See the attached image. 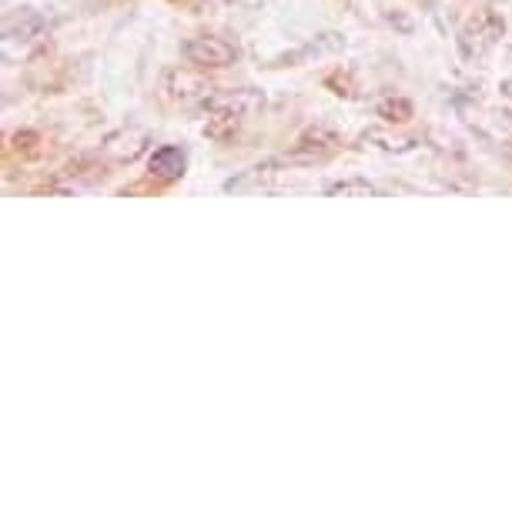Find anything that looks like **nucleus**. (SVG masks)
Listing matches in <instances>:
<instances>
[{
  "label": "nucleus",
  "mask_w": 512,
  "mask_h": 512,
  "mask_svg": "<svg viewBox=\"0 0 512 512\" xmlns=\"http://www.w3.org/2000/svg\"><path fill=\"white\" fill-rule=\"evenodd\" d=\"M262 104H265L262 91H255V88L211 94V98H205V108H208L205 134L208 138H228L231 131L241 128V121L251 118L255 111H262Z\"/></svg>",
  "instance_id": "f257e3e1"
},
{
  "label": "nucleus",
  "mask_w": 512,
  "mask_h": 512,
  "mask_svg": "<svg viewBox=\"0 0 512 512\" xmlns=\"http://www.w3.org/2000/svg\"><path fill=\"white\" fill-rule=\"evenodd\" d=\"M181 57L195 67H228V64H235L238 51L228 41H221V37L201 34V37H188V41L181 44Z\"/></svg>",
  "instance_id": "f03ea898"
},
{
  "label": "nucleus",
  "mask_w": 512,
  "mask_h": 512,
  "mask_svg": "<svg viewBox=\"0 0 512 512\" xmlns=\"http://www.w3.org/2000/svg\"><path fill=\"white\" fill-rule=\"evenodd\" d=\"M164 91L171 94L175 101H195V98H211V84L205 81L201 74H191V71H168L164 77Z\"/></svg>",
  "instance_id": "7ed1b4c3"
},
{
  "label": "nucleus",
  "mask_w": 512,
  "mask_h": 512,
  "mask_svg": "<svg viewBox=\"0 0 512 512\" xmlns=\"http://www.w3.org/2000/svg\"><path fill=\"white\" fill-rule=\"evenodd\" d=\"M338 134L332 131V128H322V124H318V128H312L305 134L302 141H298V148H295V154L292 158H302V161H322L325 154H332L335 148H338Z\"/></svg>",
  "instance_id": "20e7f679"
},
{
  "label": "nucleus",
  "mask_w": 512,
  "mask_h": 512,
  "mask_svg": "<svg viewBox=\"0 0 512 512\" xmlns=\"http://www.w3.org/2000/svg\"><path fill=\"white\" fill-rule=\"evenodd\" d=\"M151 175L161 181H175L185 175V151L175 148V144H164L151 154Z\"/></svg>",
  "instance_id": "39448f33"
},
{
  "label": "nucleus",
  "mask_w": 512,
  "mask_h": 512,
  "mask_svg": "<svg viewBox=\"0 0 512 512\" xmlns=\"http://www.w3.org/2000/svg\"><path fill=\"white\" fill-rule=\"evenodd\" d=\"M144 144H148V134L144 131H121V134H114V138H108L104 154L114 161H134L144 151Z\"/></svg>",
  "instance_id": "423d86ee"
},
{
  "label": "nucleus",
  "mask_w": 512,
  "mask_h": 512,
  "mask_svg": "<svg viewBox=\"0 0 512 512\" xmlns=\"http://www.w3.org/2000/svg\"><path fill=\"white\" fill-rule=\"evenodd\" d=\"M41 27H44L41 17L34 11H24V21H7V37H11V41H27V37H34Z\"/></svg>",
  "instance_id": "0eeeda50"
},
{
  "label": "nucleus",
  "mask_w": 512,
  "mask_h": 512,
  "mask_svg": "<svg viewBox=\"0 0 512 512\" xmlns=\"http://www.w3.org/2000/svg\"><path fill=\"white\" fill-rule=\"evenodd\" d=\"M379 114L385 121H409L412 118V104L405 98H389L379 104Z\"/></svg>",
  "instance_id": "6e6552de"
},
{
  "label": "nucleus",
  "mask_w": 512,
  "mask_h": 512,
  "mask_svg": "<svg viewBox=\"0 0 512 512\" xmlns=\"http://www.w3.org/2000/svg\"><path fill=\"white\" fill-rule=\"evenodd\" d=\"M328 191H332V195H375V188L369 181H342V185H332Z\"/></svg>",
  "instance_id": "1a4fd4ad"
}]
</instances>
